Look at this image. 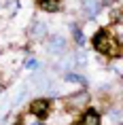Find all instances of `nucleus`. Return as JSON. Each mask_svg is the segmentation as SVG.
<instances>
[{"instance_id": "11", "label": "nucleus", "mask_w": 123, "mask_h": 125, "mask_svg": "<svg viewBox=\"0 0 123 125\" xmlns=\"http://www.w3.org/2000/svg\"><path fill=\"white\" fill-rule=\"evenodd\" d=\"M108 30H110L112 40H115L117 45L123 49V21H115V23H112V28H108Z\"/></svg>"}, {"instance_id": "2", "label": "nucleus", "mask_w": 123, "mask_h": 125, "mask_svg": "<svg viewBox=\"0 0 123 125\" xmlns=\"http://www.w3.org/2000/svg\"><path fill=\"white\" fill-rule=\"evenodd\" d=\"M53 110V102L51 98H34L30 104H28V112L32 115V117L36 119H49V115H51Z\"/></svg>"}, {"instance_id": "1", "label": "nucleus", "mask_w": 123, "mask_h": 125, "mask_svg": "<svg viewBox=\"0 0 123 125\" xmlns=\"http://www.w3.org/2000/svg\"><path fill=\"white\" fill-rule=\"evenodd\" d=\"M91 47H93V51L100 53V55H108V57H121L123 55V49L117 45L112 36H110V30L108 28H98L96 32L91 34Z\"/></svg>"}, {"instance_id": "15", "label": "nucleus", "mask_w": 123, "mask_h": 125, "mask_svg": "<svg viewBox=\"0 0 123 125\" xmlns=\"http://www.w3.org/2000/svg\"><path fill=\"white\" fill-rule=\"evenodd\" d=\"M26 125H47V123L43 121V119H36V117H34L32 121H26Z\"/></svg>"}, {"instance_id": "7", "label": "nucleus", "mask_w": 123, "mask_h": 125, "mask_svg": "<svg viewBox=\"0 0 123 125\" xmlns=\"http://www.w3.org/2000/svg\"><path fill=\"white\" fill-rule=\"evenodd\" d=\"M28 36H30V40H45L49 36V28L40 19H32L28 26Z\"/></svg>"}, {"instance_id": "12", "label": "nucleus", "mask_w": 123, "mask_h": 125, "mask_svg": "<svg viewBox=\"0 0 123 125\" xmlns=\"http://www.w3.org/2000/svg\"><path fill=\"white\" fill-rule=\"evenodd\" d=\"M72 64H74L77 68L85 66V64H87V53H85L83 49H78L77 53H72Z\"/></svg>"}, {"instance_id": "10", "label": "nucleus", "mask_w": 123, "mask_h": 125, "mask_svg": "<svg viewBox=\"0 0 123 125\" xmlns=\"http://www.w3.org/2000/svg\"><path fill=\"white\" fill-rule=\"evenodd\" d=\"M64 81H66V83H74V85H83L85 89H87V85H89V81L85 79L83 74L74 72V70H68V72L64 74Z\"/></svg>"}, {"instance_id": "16", "label": "nucleus", "mask_w": 123, "mask_h": 125, "mask_svg": "<svg viewBox=\"0 0 123 125\" xmlns=\"http://www.w3.org/2000/svg\"><path fill=\"white\" fill-rule=\"evenodd\" d=\"M117 125H123V121H121V123H117Z\"/></svg>"}, {"instance_id": "13", "label": "nucleus", "mask_w": 123, "mask_h": 125, "mask_svg": "<svg viewBox=\"0 0 123 125\" xmlns=\"http://www.w3.org/2000/svg\"><path fill=\"white\" fill-rule=\"evenodd\" d=\"M23 68H26V70H34V72H36V70L40 68V62H38L36 57H28L26 62H23Z\"/></svg>"}, {"instance_id": "9", "label": "nucleus", "mask_w": 123, "mask_h": 125, "mask_svg": "<svg viewBox=\"0 0 123 125\" xmlns=\"http://www.w3.org/2000/svg\"><path fill=\"white\" fill-rule=\"evenodd\" d=\"M36 4L45 13H59L62 11V0H36Z\"/></svg>"}, {"instance_id": "4", "label": "nucleus", "mask_w": 123, "mask_h": 125, "mask_svg": "<svg viewBox=\"0 0 123 125\" xmlns=\"http://www.w3.org/2000/svg\"><path fill=\"white\" fill-rule=\"evenodd\" d=\"M89 100H91L89 91L87 89H81V91L70 93L66 98V108H70V110H85L87 104H89Z\"/></svg>"}, {"instance_id": "3", "label": "nucleus", "mask_w": 123, "mask_h": 125, "mask_svg": "<svg viewBox=\"0 0 123 125\" xmlns=\"http://www.w3.org/2000/svg\"><path fill=\"white\" fill-rule=\"evenodd\" d=\"M47 51L55 55V57H64L68 55V38L62 34H51L47 36Z\"/></svg>"}, {"instance_id": "8", "label": "nucleus", "mask_w": 123, "mask_h": 125, "mask_svg": "<svg viewBox=\"0 0 123 125\" xmlns=\"http://www.w3.org/2000/svg\"><path fill=\"white\" fill-rule=\"evenodd\" d=\"M68 28H70V32H72V40H74V45H77L78 49H85V47H87V36H85V30L78 26L77 21H72Z\"/></svg>"}, {"instance_id": "6", "label": "nucleus", "mask_w": 123, "mask_h": 125, "mask_svg": "<svg viewBox=\"0 0 123 125\" xmlns=\"http://www.w3.org/2000/svg\"><path fill=\"white\" fill-rule=\"evenodd\" d=\"M74 125H102V115L98 112V108L87 106V108L81 112V117L74 121Z\"/></svg>"}, {"instance_id": "5", "label": "nucleus", "mask_w": 123, "mask_h": 125, "mask_svg": "<svg viewBox=\"0 0 123 125\" xmlns=\"http://www.w3.org/2000/svg\"><path fill=\"white\" fill-rule=\"evenodd\" d=\"M104 2L102 0H81V13L87 21H93L98 15L102 13Z\"/></svg>"}, {"instance_id": "14", "label": "nucleus", "mask_w": 123, "mask_h": 125, "mask_svg": "<svg viewBox=\"0 0 123 125\" xmlns=\"http://www.w3.org/2000/svg\"><path fill=\"white\" fill-rule=\"evenodd\" d=\"M7 7H9V11H11V15H15L17 11H19V7H21V4L17 2V0H13V2H9Z\"/></svg>"}]
</instances>
